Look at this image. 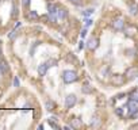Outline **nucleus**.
Returning a JSON list of instances; mask_svg holds the SVG:
<instances>
[{"instance_id":"obj_21","label":"nucleus","mask_w":138,"mask_h":130,"mask_svg":"<svg viewBox=\"0 0 138 130\" xmlns=\"http://www.w3.org/2000/svg\"><path fill=\"white\" fill-rule=\"evenodd\" d=\"M83 92H84V93H91V92H92V88L89 87V85H84V87H83Z\"/></svg>"},{"instance_id":"obj_15","label":"nucleus","mask_w":138,"mask_h":130,"mask_svg":"<svg viewBox=\"0 0 138 130\" xmlns=\"http://www.w3.org/2000/svg\"><path fill=\"white\" fill-rule=\"evenodd\" d=\"M47 122H49V126H52L53 129H60V126L57 125V118L56 117H50L49 119H47Z\"/></svg>"},{"instance_id":"obj_1","label":"nucleus","mask_w":138,"mask_h":130,"mask_svg":"<svg viewBox=\"0 0 138 130\" xmlns=\"http://www.w3.org/2000/svg\"><path fill=\"white\" fill-rule=\"evenodd\" d=\"M62 80L67 84H70V83H75L77 80V73L75 70H65L62 73Z\"/></svg>"},{"instance_id":"obj_24","label":"nucleus","mask_w":138,"mask_h":130,"mask_svg":"<svg viewBox=\"0 0 138 130\" xmlns=\"http://www.w3.org/2000/svg\"><path fill=\"white\" fill-rule=\"evenodd\" d=\"M46 65H47V67H54V65H57V61L56 60H49V61H46Z\"/></svg>"},{"instance_id":"obj_23","label":"nucleus","mask_w":138,"mask_h":130,"mask_svg":"<svg viewBox=\"0 0 138 130\" xmlns=\"http://www.w3.org/2000/svg\"><path fill=\"white\" fill-rule=\"evenodd\" d=\"M92 14H93V10L92 8H88V10L84 11V16H85V18H88L89 15H92Z\"/></svg>"},{"instance_id":"obj_31","label":"nucleus","mask_w":138,"mask_h":130,"mask_svg":"<svg viewBox=\"0 0 138 130\" xmlns=\"http://www.w3.org/2000/svg\"><path fill=\"white\" fill-rule=\"evenodd\" d=\"M85 35H87V28H83L81 33H80V37H81V39H83L84 37H85Z\"/></svg>"},{"instance_id":"obj_14","label":"nucleus","mask_w":138,"mask_h":130,"mask_svg":"<svg viewBox=\"0 0 138 130\" xmlns=\"http://www.w3.org/2000/svg\"><path fill=\"white\" fill-rule=\"evenodd\" d=\"M81 125H83V121L80 119V118H75V119H72V122H70V126L73 129L81 127Z\"/></svg>"},{"instance_id":"obj_30","label":"nucleus","mask_w":138,"mask_h":130,"mask_svg":"<svg viewBox=\"0 0 138 130\" xmlns=\"http://www.w3.org/2000/svg\"><path fill=\"white\" fill-rule=\"evenodd\" d=\"M69 2L72 4H75V5H80L81 4V0H69Z\"/></svg>"},{"instance_id":"obj_9","label":"nucleus","mask_w":138,"mask_h":130,"mask_svg":"<svg viewBox=\"0 0 138 130\" xmlns=\"http://www.w3.org/2000/svg\"><path fill=\"white\" fill-rule=\"evenodd\" d=\"M137 33H138V28H137L135 26H129V27L125 28L126 37H133V35H135Z\"/></svg>"},{"instance_id":"obj_27","label":"nucleus","mask_w":138,"mask_h":130,"mask_svg":"<svg viewBox=\"0 0 138 130\" xmlns=\"http://www.w3.org/2000/svg\"><path fill=\"white\" fill-rule=\"evenodd\" d=\"M22 4L25 8H28L30 7V0H22Z\"/></svg>"},{"instance_id":"obj_29","label":"nucleus","mask_w":138,"mask_h":130,"mask_svg":"<svg viewBox=\"0 0 138 130\" xmlns=\"http://www.w3.org/2000/svg\"><path fill=\"white\" fill-rule=\"evenodd\" d=\"M15 14H18V8L15 7V5H12V8H11V15L15 16Z\"/></svg>"},{"instance_id":"obj_7","label":"nucleus","mask_w":138,"mask_h":130,"mask_svg":"<svg viewBox=\"0 0 138 130\" xmlns=\"http://www.w3.org/2000/svg\"><path fill=\"white\" fill-rule=\"evenodd\" d=\"M99 46V41L96 39V38H89L88 41H87V48L89 49V50H95Z\"/></svg>"},{"instance_id":"obj_18","label":"nucleus","mask_w":138,"mask_h":130,"mask_svg":"<svg viewBox=\"0 0 138 130\" xmlns=\"http://www.w3.org/2000/svg\"><path fill=\"white\" fill-rule=\"evenodd\" d=\"M99 125H100V118H99L98 115H95L92 119H91V126L96 127V126H99Z\"/></svg>"},{"instance_id":"obj_22","label":"nucleus","mask_w":138,"mask_h":130,"mask_svg":"<svg viewBox=\"0 0 138 130\" xmlns=\"http://www.w3.org/2000/svg\"><path fill=\"white\" fill-rule=\"evenodd\" d=\"M115 114H117L118 117H122V115H123V107H117V109H115Z\"/></svg>"},{"instance_id":"obj_8","label":"nucleus","mask_w":138,"mask_h":130,"mask_svg":"<svg viewBox=\"0 0 138 130\" xmlns=\"http://www.w3.org/2000/svg\"><path fill=\"white\" fill-rule=\"evenodd\" d=\"M8 72H10V65H8V62L5 61V60H2V61H0V73L5 75V73H8Z\"/></svg>"},{"instance_id":"obj_16","label":"nucleus","mask_w":138,"mask_h":130,"mask_svg":"<svg viewBox=\"0 0 138 130\" xmlns=\"http://www.w3.org/2000/svg\"><path fill=\"white\" fill-rule=\"evenodd\" d=\"M47 10H49V14H52V15H57V10H58V7H57L56 4L50 3L49 5H47Z\"/></svg>"},{"instance_id":"obj_11","label":"nucleus","mask_w":138,"mask_h":130,"mask_svg":"<svg viewBox=\"0 0 138 130\" xmlns=\"http://www.w3.org/2000/svg\"><path fill=\"white\" fill-rule=\"evenodd\" d=\"M27 19L28 20H38L39 19V15H38V12L37 11H34V10H31V11H28V14H27Z\"/></svg>"},{"instance_id":"obj_26","label":"nucleus","mask_w":138,"mask_h":130,"mask_svg":"<svg viewBox=\"0 0 138 130\" xmlns=\"http://www.w3.org/2000/svg\"><path fill=\"white\" fill-rule=\"evenodd\" d=\"M84 23H85L87 27L91 26V25H92V19H91V18H85V19H84Z\"/></svg>"},{"instance_id":"obj_38","label":"nucleus","mask_w":138,"mask_h":130,"mask_svg":"<svg viewBox=\"0 0 138 130\" xmlns=\"http://www.w3.org/2000/svg\"><path fill=\"white\" fill-rule=\"evenodd\" d=\"M0 44H2V41H0Z\"/></svg>"},{"instance_id":"obj_12","label":"nucleus","mask_w":138,"mask_h":130,"mask_svg":"<svg viewBox=\"0 0 138 130\" xmlns=\"http://www.w3.org/2000/svg\"><path fill=\"white\" fill-rule=\"evenodd\" d=\"M129 12H130L131 15H134V16L138 15V4H137V3H131V4L129 5Z\"/></svg>"},{"instance_id":"obj_32","label":"nucleus","mask_w":138,"mask_h":130,"mask_svg":"<svg viewBox=\"0 0 138 130\" xmlns=\"http://www.w3.org/2000/svg\"><path fill=\"white\" fill-rule=\"evenodd\" d=\"M84 46H85V42H84V41L81 39L80 42H79V49L81 50V49H84Z\"/></svg>"},{"instance_id":"obj_37","label":"nucleus","mask_w":138,"mask_h":130,"mask_svg":"<svg viewBox=\"0 0 138 130\" xmlns=\"http://www.w3.org/2000/svg\"><path fill=\"white\" fill-rule=\"evenodd\" d=\"M0 54H2V49H0Z\"/></svg>"},{"instance_id":"obj_19","label":"nucleus","mask_w":138,"mask_h":130,"mask_svg":"<svg viewBox=\"0 0 138 130\" xmlns=\"http://www.w3.org/2000/svg\"><path fill=\"white\" fill-rule=\"evenodd\" d=\"M130 99H131V100H135V102L138 103V88L130 93Z\"/></svg>"},{"instance_id":"obj_13","label":"nucleus","mask_w":138,"mask_h":130,"mask_svg":"<svg viewBox=\"0 0 138 130\" xmlns=\"http://www.w3.org/2000/svg\"><path fill=\"white\" fill-rule=\"evenodd\" d=\"M68 16V11L65 8H58L57 10V18L58 19H65Z\"/></svg>"},{"instance_id":"obj_25","label":"nucleus","mask_w":138,"mask_h":130,"mask_svg":"<svg viewBox=\"0 0 138 130\" xmlns=\"http://www.w3.org/2000/svg\"><path fill=\"white\" fill-rule=\"evenodd\" d=\"M12 84H14V87H19L20 85V81H19V79H18V76H15V77H14Z\"/></svg>"},{"instance_id":"obj_28","label":"nucleus","mask_w":138,"mask_h":130,"mask_svg":"<svg viewBox=\"0 0 138 130\" xmlns=\"http://www.w3.org/2000/svg\"><path fill=\"white\" fill-rule=\"evenodd\" d=\"M110 70H108V68L107 67H104V68H101V70H100V75H107Z\"/></svg>"},{"instance_id":"obj_34","label":"nucleus","mask_w":138,"mask_h":130,"mask_svg":"<svg viewBox=\"0 0 138 130\" xmlns=\"http://www.w3.org/2000/svg\"><path fill=\"white\" fill-rule=\"evenodd\" d=\"M127 53H129V56H131V57H133V56L135 54V49H130Z\"/></svg>"},{"instance_id":"obj_33","label":"nucleus","mask_w":138,"mask_h":130,"mask_svg":"<svg viewBox=\"0 0 138 130\" xmlns=\"http://www.w3.org/2000/svg\"><path fill=\"white\" fill-rule=\"evenodd\" d=\"M68 61H72V62H76V58H75V56H68Z\"/></svg>"},{"instance_id":"obj_20","label":"nucleus","mask_w":138,"mask_h":130,"mask_svg":"<svg viewBox=\"0 0 138 130\" xmlns=\"http://www.w3.org/2000/svg\"><path fill=\"white\" fill-rule=\"evenodd\" d=\"M16 37H18V31H16V28H14V30L8 34V38L10 39H15Z\"/></svg>"},{"instance_id":"obj_17","label":"nucleus","mask_w":138,"mask_h":130,"mask_svg":"<svg viewBox=\"0 0 138 130\" xmlns=\"http://www.w3.org/2000/svg\"><path fill=\"white\" fill-rule=\"evenodd\" d=\"M45 106H46V109L49 110V111H52V110H54V107H56V103L53 102L52 99H47V100H46V103H45Z\"/></svg>"},{"instance_id":"obj_2","label":"nucleus","mask_w":138,"mask_h":130,"mask_svg":"<svg viewBox=\"0 0 138 130\" xmlns=\"http://www.w3.org/2000/svg\"><path fill=\"white\" fill-rule=\"evenodd\" d=\"M127 110H129V117H130V118L137 117V114H138V107H137V102H135V100H131V99H130V102L127 103Z\"/></svg>"},{"instance_id":"obj_35","label":"nucleus","mask_w":138,"mask_h":130,"mask_svg":"<svg viewBox=\"0 0 138 130\" xmlns=\"http://www.w3.org/2000/svg\"><path fill=\"white\" fill-rule=\"evenodd\" d=\"M20 26H22V23H20V22H18V23H15V27H14V28H16V30H18V28H19Z\"/></svg>"},{"instance_id":"obj_36","label":"nucleus","mask_w":138,"mask_h":130,"mask_svg":"<svg viewBox=\"0 0 138 130\" xmlns=\"http://www.w3.org/2000/svg\"><path fill=\"white\" fill-rule=\"evenodd\" d=\"M23 109H25V110H30V109H31V106H30V104L27 103V104H25V106H23Z\"/></svg>"},{"instance_id":"obj_3","label":"nucleus","mask_w":138,"mask_h":130,"mask_svg":"<svg viewBox=\"0 0 138 130\" xmlns=\"http://www.w3.org/2000/svg\"><path fill=\"white\" fill-rule=\"evenodd\" d=\"M112 27H114V30H117V31L125 30V20L122 19V18L114 19V20H112Z\"/></svg>"},{"instance_id":"obj_4","label":"nucleus","mask_w":138,"mask_h":130,"mask_svg":"<svg viewBox=\"0 0 138 130\" xmlns=\"http://www.w3.org/2000/svg\"><path fill=\"white\" fill-rule=\"evenodd\" d=\"M76 102H77L76 95L70 93V95H68L67 98H65V107H67V109H72V107L76 104Z\"/></svg>"},{"instance_id":"obj_6","label":"nucleus","mask_w":138,"mask_h":130,"mask_svg":"<svg viewBox=\"0 0 138 130\" xmlns=\"http://www.w3.org/2000/svg\"><path fill=\"white\" fill-rule=\"evenodd\" d=\"M126 77H127V79H134L135 77V76H138V69L135 68V67H131V68H129L127 70H126Z\"/></svg>"},{"instance_id":"obj_10","label":"nucleus","mask_w":138,"mask_h":130,"mask_svg":"<svg viewBox=\"0 0 138 130\" xmlns=\"http://www.w3.org/2000/svg\"><path fill=\"white\" fill-rule=\"evenodd\" d=\"M47 65H46V62H43V64H39L38 65V68H37V70H38V75L39 76H45L46 75V72H47Z\"/></svg>"},{"instance_id":"obj_5","label":"nucleus","mask_w":138,"mask_h":130,"mask_svg":"<svg viewBox=\"0 0 138 130\" xmlns=\"http://www.w3.org/2000/svg\"><path fill=\"white\" fill-rule=\"evenodd\" d=\"M125 76L122 75H115V76H112V79H111V83L114 85H123L125 84Z\"/></svg>"}]
</instances>
